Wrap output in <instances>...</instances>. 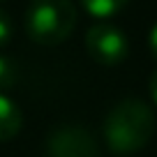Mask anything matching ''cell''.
I'll list each match as a JSON object with an SVG mask.
<instances>
[{"instance_id":"obj_5","label":"cell","mask_w":157,"mask_h":157,"mask_svg":"<svg viewBox=\"0 0 157 157\" xmlns=\"http://www.w3.org/2000/svg\"><path fill=\"white\" fill-rule=\"evenodd\" d=\"M23 127V113L19 104L0 93V141H12Z\"/></svg>"},{"instance_id":"obj_1","label":"cell","mask_w":157,"mask_h":157,"mask_svg":"<svg viewBox=\"0 0 157 157\" xmlns=\"http://www.w3.org/2000/svg\"><path fill=\"white\" fill-rule=\"evenodd\" d=\"M155 134V111L143 99L118 102L104 120V141L113 155H132L150 143Z\"/></svg>"},{"instance_id":"obj_4","label":"cell","mask_w":157,"mask_h":157,"mask_svg":"<svg viewBox=\"0 0 157 157\" xmlns=\"http://www.w3.org/2000/svg\"><path fill=\"white\" fill-rule=\"evenodd\" d=\"M46 157H99V143L83 125H60L46 139Z\"/></svg>"},{"instance_id":"obj_8","label":"cell","mask_w":157,"mask_h":157,"mask_svg":"<svg viewBox=\"0 0 157 157\" xmlns=\"http://www.w3.org/2000/svg\"><path fill=\"white\" fill-rule=\"evenodd\" d=\"M12 33H14V28H12V19L0 10V49L12 39Z\"/></svg>"},{"instance_id":"obj_9","label":"cell","mask_w":157,"mask_h":157,"mask_svg":"<svg viewBox=\"0 0 157 157\" xmlns=\"http://www.w3.org/2000/svg\"><path fill=\"white\" fill-rule=\"evenodd\" d=\"M148 49H150V53L157 60V23L150 28V35H148Z\"/></svg>"},{"instance_id":"obj_11","label":"cell","mask_w":157,"mask_h":157,"mask_svg":"<svg viewBox=\"0 0 157 157\" xmlns=\"http://www.w3.org/2000/svg\"><path fill=\"white\" fill-rule=\"evenodd\" d=\"M0 2H2V0H0Z\"/></svg>"},{"instance_id":"obj_3","label":"cell","mask_w":157,"mask_h":157,"mask_svg":"<svg viewBox=\"0 0 157 157\" xmlns=\"http://www.w3.org/2000/svg\"><path fill=\"white\" fill-rule=\"evenodd\" d=\"M86 49H88L90 58L99 65H120L127 58L129 42L127 35L113 23H93L86 33Z\"/></svg>"},{"instance_id":"obj_6","label":"cell","mask_w":157,"mask_h":157,"mask_svg":"<svg viewBox=\"0 0 157 157\" xmlns=\"http://www.w3.org/2000/svg\"><path fill=\"white\" fill-rule=\"evenodd\" d=\"M78 2L95 19H109V16L118 14L120 10H125L129 0H78Z\"/></svg>"},{"instance_id":"obj_10","label":"cell","mask_w":157,"mask_h":157,"mask_svg":"<svg viewBox=\"0 0 157 157\" xmlns=\"http://www.w3.org/2000/svg\"><path fill=\"white\" fill-rule=\"evenodd\" d=\"M148 90H150V97H152V104L157 106V69L150 74V78H148Z\"/></svg>"},{"instance_id":"obj_2","label":"cell","mask_w":157,"mask_h":157,"mask_svg":"<svg viewBox=\"0 0 157 157\" xmlns=\"http://www.w3.org/2000/svg\"><path fill=\"white\" fill-rule=\"evenodd\" d=\"M76 19L72 0H33L25 12V33L35 44L56 46L74 33Z\"/></svg>"},{"instance_id":"obj_7","label":"cell","mask_w":157,"mask_h":157,"mask_svg":"<svg viewBox=\"0 0 157 157\" xmlns=\"http://www.w3.org/2000/svg\"><path fill=\"white\" fill-rule=\"evenodd\" d=\"M16 83V67L10 58L0 56V90H7Z\"/></svg>"}]
</instances>
